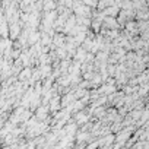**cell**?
Listing matches in <instances>:
<instances>
[{
  "mask_svg": "<svg viewBox=\"0 0 149 149\" xmlns=\"http://www.w3.org/2000/svg\"><path fill=\"white\" fill-rule=\"evenodd\" d=\"M31 74H32V69H31L29 66L22 67L21 72H19V79H21V81H26V79L31 78Z\"/></svg>",
  "mask_w": 149,
  "mask_h": 149,
  "instance_id": "1",
  "label": "cell"
}]
</instances>
